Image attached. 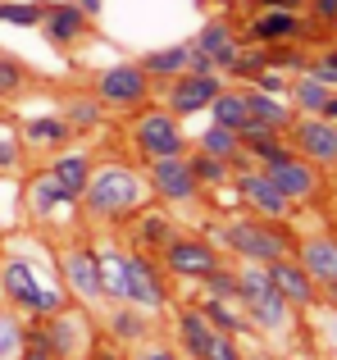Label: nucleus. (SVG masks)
Listing matches in <instances>:
<instances>
[{"mask_svg":"<svg viewBox=\"0 0 337 360\" xmlns=\"http://www.w3.org/2000/svg\"><path fill=\"white\" fill-rule=\"evenodd\" d=\"M96 269H100V292L110 301L128 297V251L119 246H96Z\"/></svg>","mask_w":337,"mask_h":360,"instance_id":"obj_20","label":"nucleus"},{"mask_svg":"<svg viewBox=\"0 0 337 360\" xmlns=\"http://www.w3.org/2000/svg\"><path fill=\"white\" fill-rule=\"evenodd\" d=\"M246 105H251V123H260V128L278 132L292 123V105H283L274 91H246Z\"/></svg>","mask_w":337,"mask_h":360,"instance_id":"obj_24","label":"nucleus"},{"mask_svg":"<svg viewBox=\"0 0 337 360\" xmlns=\"http://www.w3.org/2000/svg\"><path fill=\"white\" fill-rule=\"evenodd\" d=\"M223 246L237 251L242 260H256V264H269L278 255H292V242L274 229V224H256V219H237L223 229Z\"/></svg>","mask_w":337,"mask_h":360,"instance_id":"obj_4","label":"nucleus"},{"mask_svg":"<svg viewBox=\"0 0 337 360\" xmlns=\"http://www.w3.org/2000/svg\"><path fill=\"white\" fill-rule=\"evenodd\" d=\"M192 46L214 64V69H232V64H237V55H242L237 37H232L223 23H205L201 32H196V41H192Z\"/></svg>","mask_w":337,"mask_h":360,"instance_id":"obj_19","label":"nucleus"},{"mask_svg":"<svg viewBox=\"0 0 337 360\" xmlns=\"http://www.w3.org/2000/svg\"><path fill=\"white\" fill-rule=\"evenodd\" d=\"M96 96H100V105L133 110L151 96V73H146L142 64H110L96 82Z\"/></svg>","mask_w":337,"mask_h":360,"instance_id":"obj_7","label":"nucleus"},{"mask_svg":"<svg viewBox=\"0 0 337 360\" xmlns=\"http://www.w3.org/2000/svg\"><path fill=\"white\" fill-rule=\"evenodd\" d=\"M196 174H192V160L183 155H164V160H151V192L164 196V201H192L196 196Z\"/></svg>","mask_w":337,"mask_h":360,"instance_id":"obj_15","label":"nucleus"},{"mask_svg":"<svg viewBox=\"0 0 337 360\" xmlns=\"http://www.w3.org/2000/svg\"><path fill=\"white\" fill-rule=\"evenodd\" d=\"M210 115L219 128H232V132H246L251 128V105H246V91H219L210 101Z\"/></svg>","mask_w":337,"mask_h":360,"instance_id":"obj_23","label":"nucleus"},{"mask_svg":"<svg viewBox=\"0 0 337 360\" xmlns=\"http://www.w3.org/2000/svg\"><path fill=\"white\" fill-rule=\"evenodd\" d=\"M142 238H146V242H160V246H164V242H168V229H164V219H146V224H142Z\"/></svg>","mask_w":337,"mask_h":360,"instance_id":"obj_41","label":"nucleus"},{"mask_svg":"<svg viewBox=\"0 0 337 360\" xmlns=\"http://www.w3.org/2000/svg\"><path fill=\"white\" fill-rule=\"evenodd\" d=\"M292 128V141H296V155L310 160V165H337V123L324 119V115H305Z\"/></svg>","mask_w":337,"mask_h":360,"instance_id":"obj_9","label":"nucleus"},{"mask_svg":"<svg viewBox=\"0 0 337 360\" xmlns=\"http://www.w3.org/2000/svg\"><path fill=\"white\" fill-rule=\"evenodd\" d=\"M133 360H183V356H178L173 347H160V342H155V347H142Z\"/></svg>","mask_w":337,"mask_h":360,"instance_id":"obj_40","label":"nucleus"},{"mask_svg":"<svg viewBox=\"0 0 337 360\" xmlns=\"http://www.w3.org/2000/svg\"><path fill=\"white\" fill-rule=\"evenodd\" d=\"M205 288H210V297H223V301H237V274H228V269H214V274H205Z\"/></svg>","mask_w":337,"mask_h":360,"instance_id":"obj_35","label":"nucleus"},{"mask_svg":"<svg viewBox=\"0 0 337 360\" xmlns=\"http://www.w3.org/2000/svg\"><path fill=\"white\" fill-rule=\"evenodd\" d=\"M201 150L205 155H219V160H237L242 155V137L232 128H219V123H214V128H205Z\"/></svg>","mask_w":337,"mask_h":360,"instance_id":"obj_30","label":"nucleus"},{"mask_svg":"<svg viewBox=\"0 0 337 360\" xmlns=\"http://www.w3.org/2000/svg\"><path fill=\"white\" fill-rule=\"evenodd\" d=\"M292 101H296V110H305V115H324V105L333 101V87H324L315 73H305V78L292 82Z\"/></svg>","mask_w":337,"mask_h":360,"instance_id":"obj_28","label":"nucleus"},{"mask_svg":"<svg viewBox=\"0 0 337 360\" xmlns=\"http://www.w3.org/2000/svg\"><path fill=\"white\" fill-rule=\"evenodd\" d=\"M41 32L51 46H73L87 32V14L78 5H51V9H41Z\"/></svg>","mask_w":337,"mask_h":360,"instance_id":"obj_18","label":"nucleus"},{"mask_svg":"<svg viewBox=\"0 0 337 360\" xmlns=\"http://www.w3.org/2000/svg\"><path fill=\"white\" fill-rule=\"evenodd\" d=\"M296 14L292 9H278V5H269V14H260L256 23H251V37H256L260 46H278V41H292L296 37Z\"/></svg>","mask_w":337,"mask_h":360,"instance_id":"obj_22","label":"nucleus"},{"mask_svg":"<svg viewBox=\"0 0 337 360\" xmlns=\"http://www.w3.org/2000/svg\"><path fill=\"white\" fill-rule=\"evenodd\" d=\"M78 360H87V356H78Z\"/></svg>","mask_w":337,"mask_h":360,"instance_id":"obj_48","label":"nucleus"},{"mask_svg":"<svg viewBox=\"0 0 337 360\" xmlns=\"http://www.w3.org/2000/svg\"><path fill=\"white\" fill-rule=\"evenodd\" d=\"M160 251H164L168 274H178V278H205V274L219 269V251H214L210 242H196V238H168Z\"/></svg>","mask_w":337,"mask_h":360,"instance_id":"obj_10","label":"nucleus"},{"mask_svg":"<svg viewBox=\"0 0 337 360\" xmlns=\"http://www.w3.org/2000/svg\"><path fill=\"white\" fill-rule=\"evenodd\" d=\"M87 360H128L124 352H114V347H96V352H91Z\"/></svg>","mask_w":337,"mask_h":360,"instance_id":"obj_43","label":"nucleus"},{"mask_svg":"<svg viewBox=\"0 0 337 360\" xmlns=\"http://www.w3.org/2000/svg\"><path fill=\"white\" fill-rule=\"evenodd\" d=\"M146 333H151L146 310L128 306V301H114V315H110V338H119V342H142Z\"/></svg>","mask_w":337,"mask_h":360,"instance_id":"obj_25","label":"nucleus"},{"mask_svg":"<svg viewBox=\"0 0 337 360\" xmlns=\"http://www.w3.org/2000/svg\"><path fill=\"white\" fill-rule=\"evenodd\" d=\"M146 192H151V183H146L133 165H100V169H91V178H87L78 201L87 205L96 219H128V214L146 201Z\"/></svg>","mask_w":337,"mask_h":360,"instance_id":"obj_2","label":"nucleus"},{"mask_svg":"<svg viewBox=\"0 0 337 360\" xmlns=\"http://www.w3.org/2000/svg\"><path fill=\"white\" fill-rule=\"evenodd\" d=\"M23 137L32 141V146H60V141L69 137V123L64 119H27Z\"/></svg>","mask_w":337,"mask_h":360,"instance_id":"obj_31","label":"nucleus"},{"mask_svg":"<svg viewBox=\"0 0 337 360\" xmlns=\"http://www.w3.org/2000/svg\"><path fill=\"white\" fill-rule=\"evenodd\" d=\"M46 174L55 178V187H60L69 201H78L82 187H87V178H91V160L82 155V150H69V155H60L51 169H46Z\"/></svg>","mask_w":337,"mask_h":360,"instance_id":"obj_21","label":"nucleus"},{"mask_svg":"<svg viewBox=\"0 0 337 360\" xmlns=\"http://www.w3.org/2000/svg\"><path fill=\"white\" fill-rule=\"evenodd\" d=\"M301 269L310 274L324 288H337V238H305L301 251H296Z\"/></svg>","mask_w":337,"mask_h":360,"instance_id":"obj_17","label":"nucleus"},{"mask_svg":"<svg viewBox=\"0 0 337 360\" xmlns=\"http://www.w3.org/2000/svg\"><path fill=\"white\" fill-rule=\"evenodd\" d=\"M0 23L37 27V23H41V5H0Z\"/></svg>","mask_w":337,"mask_h":360,"instance_id":"obj_36","label":"nucleus"},{"mask_svg":"<svg viewBox=\"0 0 337 360\" xmlns=\"http://www.w3.org/2000/svg\"><path fill=\"white\" fill-rule=\"evenodd\" d=\"M27 205H32V214H41V219H46V214H55L60 205H73V201L60 192V187H55L51 174H41L32 187H27Z\"/></svg>","mask_w":337,"mask_h":360,"instance_id":"obj_29","label":"nucleus"},{"mask_svg":"<svg viewBox=\"0 0 337 360\" xmlns=\"http://www.w3.org/2000/svg\"><path fill=\"white\" fill-rule=\"evenodd\" d=\"M187 60H192V46H168V51L146 55L142 69L151 73V78H178V73H187Z\"/></svg>","mask_w":337,"mask_h":360,"instance_id":"obj_27","label":"nucleus"},{"mask_svg":"<svg viewBox=\"0 0 337 360\" xmlns=\"http://www.w3.org/2000/svg\"><path fill=\"white\" fill-rule=\"evenodd\" d=\"M265 174L274 178V187L287 196V201H310L315 192H319V174H315V165L310 160H301L292 150V155H283V160H274V165H265Z\"/></svg>","mask_w":337,"mask_h":360,"instance_id":"obj_11","label":"nucleus"},{"mask_svg":"<svg viewBox=\"0 0 337 360\" xmlns=\"http://www.w3.org/2000/svg\"><path fill=\"white\" fill-rule=\"evenodd\" d=\"M223 91V82L214 73H178L173 87H168V115H196V110H210V101Z\"/></svg>","mask_w":337,"mask_h":360,"instance_id":"obj_14","label":"nucleus"},{"mask_svg":"<svg viewBox=\"0 0 337 360\" xmlns=\"http://www.w3.org/2000/svg\"><path fill=\"white\" fill-rule=\"evenodd\" d=\"M315 14H319V18H337V0H315Z\"/></svg>","mask_w":337,"mask_h":360,"instance_id":"obj_44","label":"nucleus"},{"mask_svg":"<svg viewBox=\"0 0 337 360\" xmlns=\"http://www.w3.org/2000/svg\"><path fill=\"white\" fill-rule=\"evenodd\" d=\"M18 165V146L9 137H0V169H14Z\"/></svg>","mask_w":337,"mask_h":360,"instance_id":"obj_42","label":"nucleus"},{"mask_svg":"<svg viewBox=\"0 0 337 360\" xmlns=\"http://www.w3.org/2000/svg\"><path fill=\"white\" fill-rule=\"evenodd\" d=\"M232 183H237L242 201H246L256 214H265V219H283V214L292 210V201H287V196L274 187V178H269L265 169H242Z\"/></svg>","mask_w":337,"mask_h":360,"instance_id":"obj_12","label":"nucleus"},{"mask_svg":"<svg viewBox=\"0 0 337 360\" xmlns=\"http://www.w3.org/2000/svg\"><path fill=\"white\" fill-rule=\"evenodd\" d=\"M310 73L324 82V87H337V55H324V60H315Z\"/></svg>","mask_w":337,"mask_h":360,"instance_id":"obj_39","label":"nucleus"},{"mask_svg":"<svg viewBox=\"0 0 337 360\" xmlns=\"http://www.w3.org/2000/svg\"><path fill=\"white\" fill-rule=\"evenodd\" d=\"M228 165L232 160H219V155H196L192 160V174H196V183H223V178H228Z\"/></svg>","mask_w":337,"mask_h":360,"instance_id":"obj_34","label":"nucleus"},{"mask_svg":"<svg viewBox=\"0 0 337 360\" xmlns=\"http://www.w3.org/2000/svg\"><path fill=\"white\" fill-rule=\"evenodd\" d=\"M96 119H100V105H96V101H73L64 123H69V128H91Z\"/></svg>","mask_w":337,"mask_h":360,"instance_id":"obj_37","label":"nucleus"},{"mask_svg":"<svg viewBox=\"0 0 337 360\" xmlns=\"http://www.w3.org/2000/svg\"><path fill=\"white\" fill-rule=\"evenodd\" d=\"M237 306L246 310V324L265 328V333H283V328L292 324V306L278 297V288L269 283L265 264H256V260H246L237 269Z\"/></svg>","mask_w":337,"mask_h":360,"instance_id":"obj_3","label":"nucleus"},{"mask_svg":"<svg viewBox=\"0 0 337 360\" xmlns=\"http://www.w3.org/2000/svg\"><path fill=\"white\" fill-rule=\"evenodd\" d=\"M178 338H183V352L192 360H242L237 342L228 333H219L201 310H183L178 315Z\"/></svg>","mask_w":337,"mask_h":360,"instance_id":"obj_5","label":"nucleus"},{"mask_svg":"<svg viewBox=\"0 0 337 360\" xmlns=\"http://www.w3.org/2000/svg\"><path fill=\"white\" fill-rule=\"evenodd\" d=\"M124 301L137 310H164V301H168L160 274H155V264L142 251H128V297Z\"/></svg>","mask_w":337,"mask_h":360,"instance_id":"obj_13","label":"nucleus"},{"mask_svg":"<svg viewBox=\"0 0 337 360\" xmlns=\"http://www.w3.org/2000/svg\"><path fill=\"white\" fill-rule=\"evenodd\" d=\"M18 87H23V64L0 55V96H9V91H18Z\"/></svg>","mask_w":337,"mask_h":360,"instance_id":"obj_38","label":"nucleus"},{"mask_svg":"<svg viewBox=\"0 0 337 360\" xmlns=\"http://www.w3.org/2000/svg\"><path fill=\"white\" fill-rule=\"evenodd\" d=\"M201 315L210 319V324L219 328V333H228V338L246 333V310H237V301H223V297H205Z\"/></svg>","mask_w":337,"mask_h":360,"instance_id":"obj_26","label":"nucleus"},{"mask_svg":"<svg viewBox=\"0 0 337 360\" xmlns=\"http://www.w3.org/2000/svg\"><path fill=\"white\" fill-rule=\"evenodd\" d=\"M0 238H5V229H0Z\"/></svg>","mask_w":337,"mask_h":360,"instance_id":"obj_47","label":"nucleus"},{"mask_svg":"<svg viewBox=\"0 0 337 360\" xmlns=\"http://www.w3.org/2000/svg\"><path fill=\"white\" fill-rule=\"evenodd\" d=\"M265 274H269V283L278 288V297L287 301V306H315V278L301 269V260H292V255H278V260H269L265 264Z\"/></svg>","mask_w":337,"mask_h":360,"instance_id":"obj_16","label":"nucleus"},{"mask_svg":"<svg viewBox=\"0 0 337 360\" xmlns=\"http://www.w3.org/2000/svg\"><path fill=\"white\" fill-rule=\"evenodd\" d=\"M23 352V319L14 310H0V360H18Z\"/></svg>","mask_w":337,"mask_h":360,"instance_id":"obj_32","label":"nucleus"},{"mask_svg":"<svg viewBox=\"0 0 337 360\" xmlns=\"http://www.w3.org/2000/svg\"><path fill=\"white\" fill-rule=\"evenodd\" d=\"M265 5H278V9H292V5H301V0H265Z\"/></svg>","mask_w":337,"mask_h":360,"instance_id":"obj_46","label":"nucleus"},{"mask_svg":"<svg viewBox=\"0 0 337 360\" xmlns=\"http://www.w3.org/2000/svg\"><path fill=\"white\" fill-rule=\"evenodd\" d=\"M18 360H60L41 324H37V328H23V352H18Z\"/></svg>","mask_w":337,"mask_h":360,"instance_id":"obj_33","label":"nucleus"},{"mask_svg":"<svg viewBox=\"0 0 337 360\" xmlns=\"http://www.w3.org/2000/svg\"><path fill=\"white\" fill-rule=\"evenodd\" d=\"M60 278H64V292H73L82 306L105 301V292H100V269H96V251H91V246L78 242V246H69V251L60 255Z\"/></svg>","mask_w":337,"mask_h":360,"instance_id":"obj_8","label":"nucleus"},{"mask_svg":"<svg viewBox=\"0 0 337 360\" xmlns=\"http://www.w3.org/2000/svg\"><path fill=\"white\" fill-rule=\"evenodd\" d=\"M0 292H5V301L14 310H23V315H32V319L55 315V310H64V301H69L64 278L51 274V264L32 260V255H9V260L0 264Z\"/></svg>","mask_w":337,"mask_h":360,"instance_id":"obj_1","label":"nucleus"},{"mask_svg":"<svg viewBox=\"0 0 337 360\" xmlns=\"http://www.w3.org/2000/svg\"><path fill=\"white\" fill-rule=\"evenodd\" d=\"M78 9H82L87 18H96V14H100V0H78Z\"/></svg>","mask_w":337,"mask_h":360,"instance_id":"obj_45","label":"nucleus"},{"mask_svg":"<svg viewBox=\"0 0 337 360\" xmlns=\"http://www.w3.org/2000/svg\"><path fill=\"white\" fill-rule=\"evenodd\" d=\"M133 146H137L142 160L183 155L187 137H183V128H178V115H168V110H151V115H142L137 128H133Z\"/></svg>","mask_w":337,"mask_h":360,"instance_id":"obj_6","label":"nucleus"}]
</instances>
